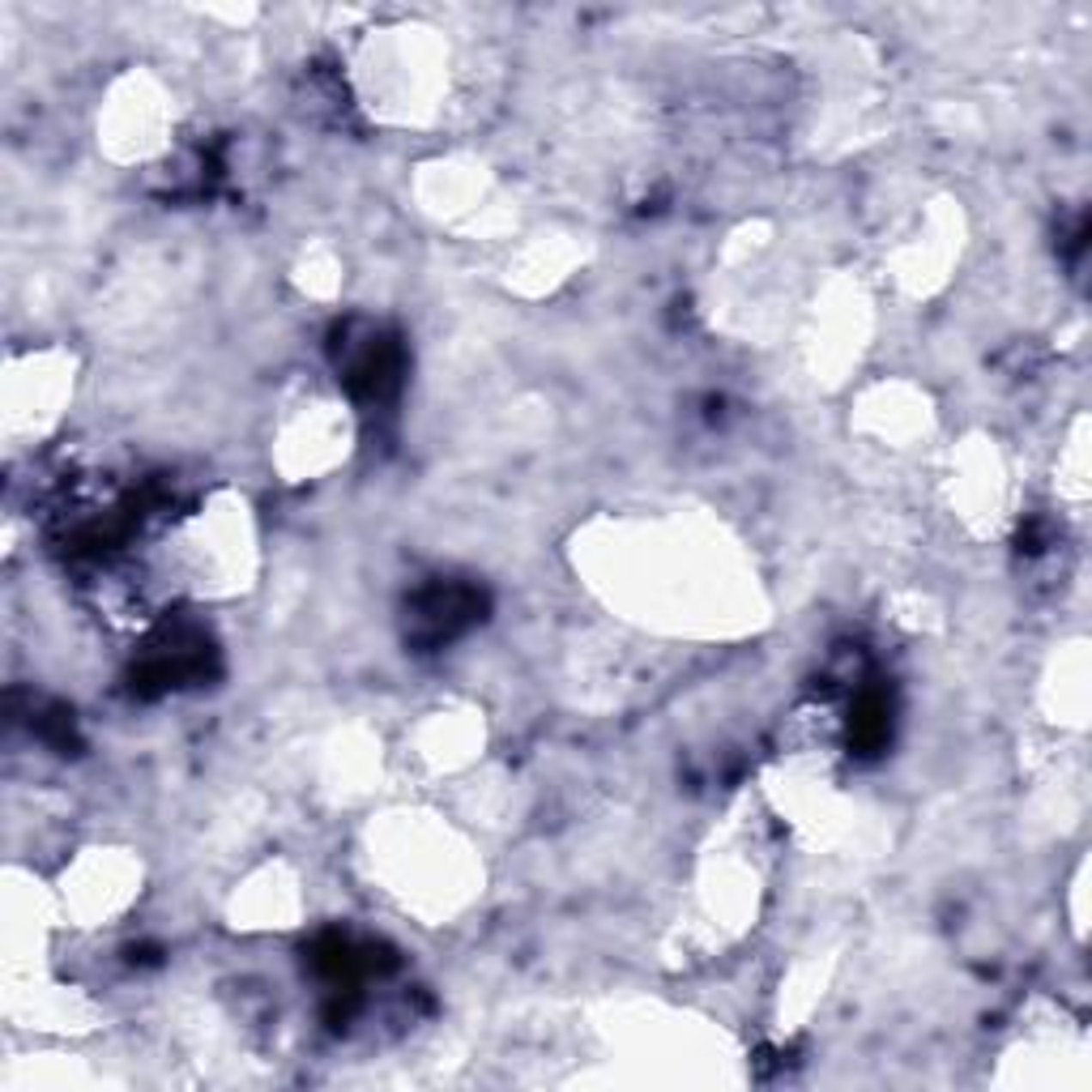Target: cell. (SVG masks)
<instances>
[{"instance_id":"1","label":"cell","mask_w":1092,"mask_h":1092,"mask_svg":"<svg viewBox=\"0 0 1092 1092\" xmlns=\"http://www.w3.org/2000/svg\"><path fill=\"white\" fill-rule=\"evenodd\" d=\"M107 879H112V875H103V879H99V875H90V879H86V888H99V883H107ZM73 900H77L82 909H95V913H99V892H82V896H73ZM103 900H107V913H112V909L124 900V892L103 888Z\"/></svg>"}]
</instances>
